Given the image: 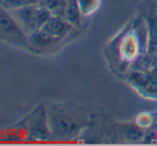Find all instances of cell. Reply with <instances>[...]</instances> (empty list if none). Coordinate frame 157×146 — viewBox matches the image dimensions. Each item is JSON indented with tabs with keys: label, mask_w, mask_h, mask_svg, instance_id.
<instances>
[{
	"label": "cell",
	"mask_w": 157,
	"mask_h": 146,
	"mask_svg": "<svg viewBox=\"0 0 157 146\" xmlns=\"http://www.w3.org/2000/svg\"><path fill=\"white\" fill-rule=\"evenodd\" d=\"M50 139L67 140L76 136L85 126L82 115L60 105L50 106L47 109Z\"/></svg>",
	"instance_id": "1"
},
{
	"label": "cell",
	"mask_w": 157,
	"mask_h": 146,
	"mask_svg": "<svg viewBox=\"0 0 157 146\" xmlns=\"http://www.w3.org/2000/svg\"><path fill=\"white\" fill-rule=\"evenodd\" d=\"M17 133H25L28 141H46L50 139L48 126L47 109L44 105H39L30 114L16 125Z\"/></svg>",
	"instance_id": "2"
},
{
	"label": "cell",
	"mask_w": 157,
	"mask_h": 146,
	"mask_svg": "<svg viewBox=\"0 0 157 146\" xmlns=\"http://www.w3.org/2000/svg\"><path fill=\"white\" fill-rule=\"evenodd\" d=\"M0 41L12 47L31 50L29 35L17 23L12 13L0 6Z\"/></svg>",
	"instance_id": "3"
},
{
	"label": "cell",
	"mask_w": 157,
	"mask_h": 146,
	"mask_svg": "<svg viewBox=\"0 0 157 146\" xmlns=\"http://www.w3.org/2000/svg\"><path fill=\"white\" fill-rule=\"evenodd\" d=\"M10 12L28 35L33 31L39 30L52 16L45 8L41 6L39 3L23 6Z\"/></svg>",
	"instance_id": "4"
},
{
	"label": "cell",
	"mask_w": 157,
	"mask_h": 146,
	"mask_svg": "<svg viewBox=\"0 0 157 146\" xmlns=\"http://www.w3.org/2000/svg\"><path fill=\"white\" fill-rule=\"evenodd\" d=\"M128 81L144 97L157 99V65L145 72H129Z\"/></svg>",
	"instance_id": "5"
},
{
	"label": "cell",
	"mask_w": 157,
	"mask_h": 146,
	"mask_svg": "<svg viewBox=\"0 0 157 146\" xmlns=\"http://www.w3.org/2000/svg\"><path fill=\"white\" fill-rule=\"evenodd\" d=\"M73 26L65 21L62 17L52 16L41 28L40 30L43 31L50 37H54L56 39H61L68 34V32L72 29Z\"/></svg>",
	"instance_id": "6"
},
{
	"label": "cell",
	"mask_w": 157,
	"mask_h": 146,
	"mask_svg": "<svg viewBox=\"0 0 157 146\" xmlns=\"http://www.w3.org/2000/svg\"><path fill=\"white\" fill-rule=\"evenodd\" d=\"M141 48L137 41L136 36L132 33V30H129L127 33L123 36L122 41L120 44V54L121 58L127 62L128 65L134 61L139 54H141Z\"/></svg>",
	"instance_id": "7"
},
{
	"label": "cell",
	"mask_w": 157,
	"mask_h": 146,
	"mask_svg": "<svg viewBox=\"0 0 157 146\" xmlns=\"http://www.w3.org/2000/svg\"><path fill=\"white\" fill-rule=\"evenodd\" d=\"M145 19L149 32V44L147 51L157 57V6L155 2L151 4L145 13Z\"/></svg>",
	"instance_id": "8"
},
{
	"label": "cell",
	"mask_w": 157,
	"mask_h": 146,
	"mask_svg": "<svg viewBox=\"0 0 157 146\" xmlns=\"http://www.w3.org/2000/svg\"><path fill=\"white\" fill-rule=\"evenodd\" d=\"M130 30L136 36L139 45H140L141 51H147V44H149V32H147V24L145 16L138 15L132 21Z\"/></svg>",
	"instance_id": "9"
},
{
	"label": "cell",
	"mask_w": 157,
	"mask_h": 146,
	"mask_svg": "<svg viewBox=\"0 0 157 146\" xmlns=\"http://www.w3.org/2000/svg\"><path fill=\"white\" fill-rule=\"evenodd\" d=\"M59 39L50 37L49 35H47L40 29L33 31L32 33L29 34V43L30 47H31V51L32 50L42 51V50L48 49V48L57 45Z\"/></svg>",
	"instance_id": "10"
},
{
	"label": "cell",
	"mask_w": 157,
	"mask_h": 146,
	"mask_svg": "<svg viewBox=\"0 0 157 146\" xmlns=\"http://www.w3.org/2000/svg\"><path fill=\"white\" fill-rule=\"evenodd\" d=\"M68 0H40L39 4L45 8L52 16L64 18V13Z\"/></svg>",
	"instance_id": "11"
},
{
	"label": "cell",
	"mask_w": 157,
	"mask_h": 146,
	"mask_svg": "<svg viewBox=\"0 0 157 146\" xmlns=\"http://www.w3.org/2000/svg\"><path fill=\"white\" fill-rule=\"evenodd\" d=\"M81 17H82V13L79 8L78 0H68L65 13H64V19L72 26H76L80 24Z\"/></svg>",
	"instance_id": "12"
},
{
	"label": "cell",
	"mask_w": 157,
	"mask_h": 146,
	"mask_svg": "<svg viewBox=\"0 0 157 146\" xmlns=\"http://www.w3.org/2000/svg\"><path fill=\"white\" fill-rule=\"evenodd\" d=\"M78 4L82 16H89L98 10L101 0H78Z\"/></svg>",
	"instance_id": "13"
},
{
	"label": "cell",
	"mask_w": 157,
	"mask_h": 146,
	"mask_svg": "<svg viewBox=\"0 0 157 146\" xmlns=\"http://www.w3.org/2000/svg\"><path fill=\"white\" fill-rule=\"evenodd\" d=\"M39 3V0H0V6L9 11L16 10L23 6Z\"/></svg>",
	"instance_id": "14"
},
{
	"label": "cell",
	"mask_w": 157,
	"mask_h": 146,
	"mask_svg": "<svg viewBox=\"0 0 157 146\" xmlns=\"http://www.w3.org/2000/svg\"><path fill=\"white\" fill-rule=\"evenodd\" d=\"M154 122V117L151 115V113H141L136 119V124L139 128H147L153 125Z\"/></svg>",
	"instance_id": "15"
},
{
	"label": "cell",
	"mask_w": 157,
	"mask_h": 146,
	"mask_svg": "<svg viewBox=\"0 0 157 146\" xmlns=\"http://www.w3.org/2000/svg\"><path fill=\"white\" fill-rule=\"evenodd\" d=\"M155 129L157 130V121L155 122Z\"/></svg>",
	"instance_id": "16"
},
{
	"label": "cell",
	"mask_w": 157,
	"mask_h": 146,
	"mask_svg": "<svg viewBox=\"0 0 157 146\" xmlns=\"http://www.w3.org/2000/svg\"><path fill=\"white\" fill-rule=\"evenodd\" d=\"M155 3H156V6H157V0H155Z\"/></svg>",
	"instance_id": "17"
},
{
	"label": "cell",
	"mask_w": 157,
	"mask_h": 146,
	"mask_svg": "<svg viewBox=\"0 0 157 146\" xmlns=\"http://www.w3.org/2000/svg\"><path fill=\"white\" fill-rule=\"evenodd\" d=\"M39 1H40V0H39Z\"/></svg>",
	"instance_id": "18"
}]
</instances>
